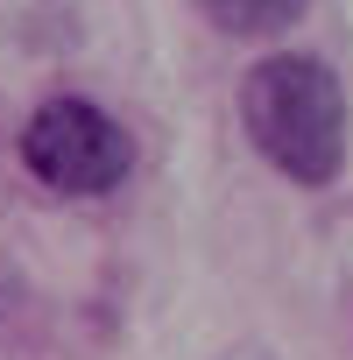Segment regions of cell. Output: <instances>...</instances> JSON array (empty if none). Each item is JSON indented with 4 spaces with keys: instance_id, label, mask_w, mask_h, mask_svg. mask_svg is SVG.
I'll list each match as a JSON object with an SVG mask.
<instances>
[{
    "instance_id": "7a4b0ae2",
    "label": "cell",
    "mask_w": 353,
    "mask_h": 360,
    "mask_svg": "<svg viewBox=\"0 0 353 360\" xmlns=\"http://www.w3.org/2000/svg\"><path fill=\"white\" fill-rule=\"evenodd\" d=\"M22 162H29L36 184H50L64 198H106L127 184L134 141L92 99H43L22 127Z\"/></svg>"
},
{
    "instance_id": "6da1fadb",
    "label": "cell",
    "mask_w": 353,
    "mask_h": 360,
    "mask_svg": "<svg viewBox=\"0 0 353 360\" xmlns=\"http://www.w3.org/2000/svg\"><path fill=\"white\" fill-rule=\"evenodd\" d=\"M240 127L262 148V162L283 169L290 184H304V191L339 184V169H346V85L332 78V64H318L304 50H276V57L248 64Z\"/></svg>"
},
{
    "instance_id": "3957f363",
    "label": "cell",
    "mask_w": 353,
    "mask_h": 360,
    "mask_svg": "<svg viewBox=\"0 0 353 360\" xmlns=\"http://www.w3.org/2000/svg\"><path fill=\"white\" fill-rule=\"evenodd\" d=\"M304 8L311 0H198V15L219 36H283V29H297Z\"/></svg>"
}]
</instances>
